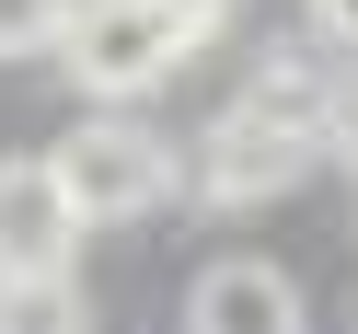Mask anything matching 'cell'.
<instances>
[{
    "label": "cell",
    "instance_id": "cell-1",
    "mask_svg": "<svg viewBox=\"0 0 358 334\" xmlns=\"http://www.w3.org/2000/svg\"><path fill=\"white\" fill-rule=\"evenodd\" d=\"M58 58H70L81 104H139L150 81H173L196 58V35L173 24L162 0H70V35H58Z\"/></svg>",
    "mask_w": 358,
    "mask_h": 334
},
{
    "label": "cell",
    "instance_id": "cell-2",
    "mask_svg": "<svg viewBox=\"0 0 358 334\" xmlns=\"http://www.w3.org/2000/svg\"><path fill=\"white\" fill-rule=\"evenodd\" d=\"M58 173H70V196H81L93 231H127V219H150V208L173 196L162 127H127V116H93L81 139H58Z\"/></svg>",
    "mask_w": 358,
    "mask_h": 334
},
{
    "label": "cell",
    "instance_id": "cell-3",
    "mask_svg": "<svg viewBox=\"0 0 358 334\" xmlns=\"http://www.w3.org/2000/svg\"><path fill=\"white\" fill-rule=\"evenodd\" d=\"M312 150L324 139H301V127H278L266 104H231V116H208V139H196V196L208 208H266V196H289L312 173Z\"/></svg>",
    "mask_w": 358,
    "mask_h": 334
},
{
    "label": "cell",
    "instance_id": "cell-4",
    "mask_svg": "<svg viewBox=\"0 0 358 334\" xmlns=\"http://www.w3.org/2000/svg\"><path fill=\"white\" fill-rule=\"evenodd\" d=\"M81 231H93V219H81L58 150L47 162H0V277H70Z\"/></svg>",
    "mask_w": 358,
    "mask_h": 334
},
{
    "label": "cell",
    "instance_id": "cell-5",
    "mask_svg": "<svg viewBox=\"0 0 358 334\" xmlns=\"http://www.w3.org/2000/svg\"><path fill=\"white\" fill-rule=\"evenodd\" d=\"M185 334H301V288H289L278 265L231 254V265H208V277H196Z\"/></svg>",
    "mask_w": 358,
    "mask_h": 334
},
{
    "label": "cell",
    "instance_id": "cell-6",
    "mask_svg": "<svg viewBox=\"0 0 358 334\" xmlns=\"http://www.w3.org/2000/svg\"><path fill=\"white\" fill-rule=\"evenodd\" d=\"M335 93H347V70H324L312 47H278L255 81H243V104H266V116L301 127V139H324V127H335Z\"/></svg>",
    "mask_w": 358,
    "mask_h": 334
},
{
    "label": "cell",
    "instance_id": "cell-7",
    "mask_svg": "<svg viewBox=\"0 0 358 334\" xmlns=\"http://www.w3.org/2000/svg\"><path fill=\"white\" fill-rule=\"evenodd\" d=\"M70 277H0V334H70Z\"/></svg>",
    "mask_w": 358,
    "mask_h": 334
},
{
    "label": "cell",
    "instance_id": "cell-8",
    "mask_svg": "<svg viewBox=\"0 0 358 334\" xmlns=\"http://www.w3.org/2000/svg\"><path fill=\"white\" fill-rule=\"evenodd\" d=\"M70 0H0V58H58Z\"/></svg>",
    "mask_w": 358,
    "mask_h": 334
},
{
    "label": "cell",
    "instance_id": "cell-9",
    "mask_svg": "<svg viewBox=\"0 0 358 334\" xmlns=\"http://www.w3.org/2000/svg\"><path fill=\"white\" fill-rule=\"evenodd\" d=\"M324 150L358 173V70H347V93H335V127H324Z\"/></svg>",
    "mask_w": 358,
    "mask_h": 334
},
{
    "label": "cell",
    "instance_id": "cell-10",
    "mask_svg": "<svg viewBox=\"0 0 358 334\" xmlns=\"http://www.w3.org/2000/svg\"><path fill=\"white\" fill-rule=\"evenodd\" d=\"M312 35L324 47H358V0H312Z\"/></svg>",
    "mask_w": 358,
    "mask_h": 334
},
{
    "label": "cell",
    "instance_id": "cell-11",
    "mask_svg": "<svg viewBox=\"0 0 358 334\" xmlns=\"http://www.w3.org/2000/svg\"><path fill=\"white\" fill-rule=\"evenodd\" d=\"M162 12H173V24H185V35H196V47H208V35H220V12H231V0H162Z\"/></svg>",
    "mask_w": 358,
    "mask_h": 334
}]
</instances>
